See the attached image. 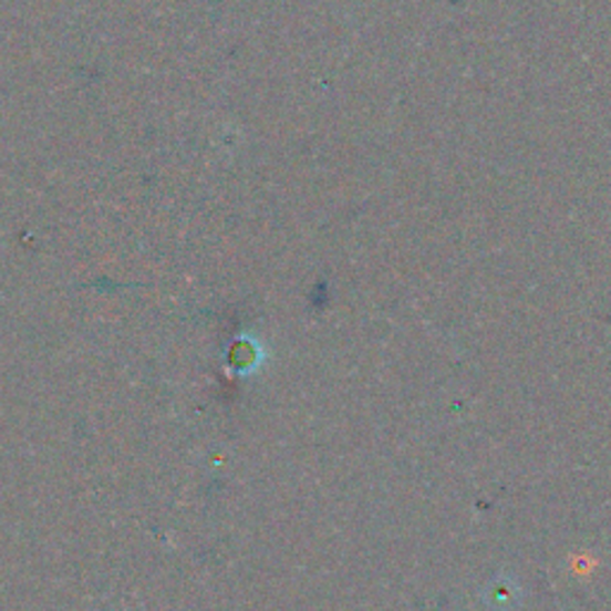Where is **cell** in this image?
<instances>
[{"instance_id":"6da1fadb","label":"cell","mask_w":611,"mask_h":611,"mask_svg":"<svg viewBox=\"0 0 611 611\" xmlns=\"http://www.w3.org/2000/svg\"><path fill=\"white\" fill-rule=\"evenodd\" d=\"M480 598H483V604L490 611H516L521 607L524 590L514 576L499 573L483 588Z\"/></svg>"}]
</instances>
